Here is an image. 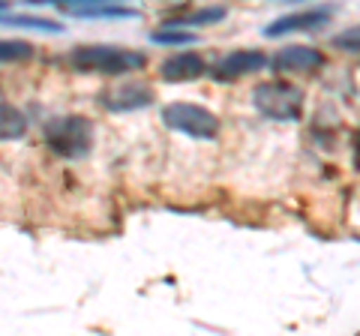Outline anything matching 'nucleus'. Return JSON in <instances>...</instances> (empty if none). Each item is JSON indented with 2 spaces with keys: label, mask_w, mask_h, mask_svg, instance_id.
<instances>
[{
  "label": "nucleus",
  "mask_w": 360,
  "mask_h": 336,
  "mask_svg": "<svg viewBox=\"0 0 360 336\" xmlns=\"http://www.w3.org/2000/svg\"><path fill=\"white\" fill-rule=\"evenodd\" d=\"M70 63L78 72H105V75H120L141 70L144 54L141 51H127L117 46H78L70 51Z\"/></svg>",
  "instance_id": "nucleus-1"
},
{
  "label": "nucleus",
  "mask_w": 360,
  "mask_h": 336,
  "mask_svg": "<svg viewBox=\"0 0 360 336\" xmlns=\"http://www.w3.org/2000/svg\"><path fill=\"white\" fill-rule=\"evenodd\" d=\"M45 141L54 153L66 156V160H78L94 148V123L82 115H63L54 117L45 127Z\"/></svg>",
  "instance_id": "nucleus-2"
},
{
  "label": "nucleus",
  "mask_w": 360,
  "mask_h": 336,
  "mask_svg": "<svg viewBox=\"0 0 360 336\" xmlns=\"http://www.w3.org/2000/svg\"><path fill=\"white\" fill-rule=\"evenodd\" d=\"M252 105L258 115L270 120H300L303 115V93L295 84L285 82H262L252 91Z\"/></svg>",
  "instance_id": "nucleus-3"
},
{
  "label": "nucleus",
  "mask_w": 360,
  "mask_h": 336,
  "mask_svg": "<svg viewBox=\"0 0 360 336\" xmlns=\"http://www.w3.org/2000/svg\"><path fill=\"white\" fill-rule=\"evenodd\" d=\"M162 123L174 132H184V136L193 138H217L219 132V120L213 111H207L205 105L195 103H172L162 108Z\"/></svg>",
  "instance_id": "nucleus-4"
},
{
  "label": "nucleus",
  "mask_w": 360,
  "mask_h": 336,
  "mask_svg": "<svg viewBox=\"0 0 360 336\" xmlns=\"http://www.w3.org/2000/svg\"><path fill=\"white\" fill-rule=\"evenodd\" d=\"M270 66L276 72H315L324 66V54L312 46H285L270 58Z\"/></svg>",
  "instance_id": "nucleus-5"
},
{
  "label": "nucleus",
  "mask_w": 360,
  "mask_h": 336,
  "mask_svg": "<svg viewBox=\"0 0 360 336\" xmlns=\"http://www.w3.org/2000/svg\"><path fill=\"white\" fill-rule=\"evenodd\" d=\"M264 66H267L264 51H231L229 58H222L210 72L217 82H234V78L258 72V70H264Z\"/></svg>",
  "instance_id": "nucleus-6"
},
{
  "label": "nucleus",
  "mask_w": 360,
  "mask_h": 336,
  "mask_svg": "<svg viewBox=\"0 0 360 336\" xmlns=\"http://www.w3.org/2000/svg\"><path fill=\"white\" fill-rule=\"evenodd\" d=\"M150 103H153V93H150V84H144V82H129V84L111 87L103 96V105L108 111H135V108H144Z\"/></svg>",
  "instance_id": "nucleus-7"
},
{
  "label": "nucleus",
  "mask_w": 360,
  "mask_h": 336,
  "mask_svg": "<svg viewBox=\"0 0 360 336\" xmlns=\"http://www.w3.org/2000/svg\"><path fill=\"white\" fill-rule=\"evenodd\" d=\"M330 18V9H307V13H295V15H285V18H276L274 25L264 27V37H285V33H297V30H319L321 25H328Z\"/></svg>",
  "instance_id": "nucleus-8"
},
{
  "label": "nucleus",
  "mask_w": 360,
  "mask_h": 336,
  "mask_svg": "<svg viewBox=\"0 0 360 336\" xmlns=\"http://www.w3.org/2000/svg\"><path fill=\"white\" fill-rule=\"evenodd\" d=\"M205 58L195 51H180V54H172L168 60H162L160 66V75L165 82H195V78L205 75Z\"/></svg>",
  "instance_id": "nucleus-9"
},
{
  "label": "nucleus",
  "mask_w": 360,
  "mask_h": 336,
  "mask_svg": "<svg viewBox=\"0 0 360 336\" xmlns=\"http://www.w3.org/2000/svg\"><path fill=\"white\" fill-rule=\"evenodd\" d=\"M66 13L75 18H135L132 6H117V4H90V6H66Z\"/></svg>",
  "instance_id": "nucleus-10"
},
{
  "label": "nucleus",
  "mask_w": 360,
  "mask_h": 336,
  "mask_svg": "<svg viewBox=\"0 0 360 336\" xmlns=\"http://www.w3.org/2000/svg\"><path fill=\"white\" fill-rule=\"evenodd\" d=\"M25 132H27V117L21 115L15 105H9L0 99V141L21 138Z\"/></svg>",
  "instance_id": "nucleus-11"
},
{
  "label": "nucleus",
  "mask_w": 360,
  "mask_h": 336,
  "mask_svg": "<svg viewBox=\"0 0 360 336\" xmlns=\"http://www.w3.org/2000/svg\"><path fill=\"white\" fill-rule=\"evenodd\" d=\"M0 25H13V27H30V30H45V33H60V21L49 18H33V15H0Z\"/></svg>",
  "instance_id": "nucleus-12"
},
{
  "label": "nucleus",
  "mask_w": 360,
  "mask_h": 336,
  "mask_svg": "<svg viewBox=\"0 0 360 336\" xmlns=\"http://www.w3.org/2000/svg\"><path fill=\"white\" fill-rule=\"evenodd\" d=\"M33 58V46L21 39H0V63H21Z\"/></svg>",
  "instance_id": "nucleus-13"
},
{
  "label": "nucleus",
  "mask_w": 360,
  "mask_h": 336,
  "mask_svg": "<svg viewBox=\"0 0 360 336\" xmlns=\"http://www.w3.org/2000/svg\"><path fill=\"white\" fill-rule=\"evenodd\" d=\"M150 39L156 42V46H193L195 33L184 30V27H177V30H153Z\"/></svg>",
  "instance_id": "nucleus-14"
},
{
  "label": "nucleus",
  "mask_w": 360,
  "mask_h": 336,
  "mask_svg": "<svg viewBox=\"0 0 360 336\" xmlns=\"http://www.w3.org/2000/svg\"><path fill=\"white\" fill-rule=\"evenodd\" d=\"M222 18H225V9H222V6H210V9H201V13L189 15V18H180V21H177V27H180V25L201 27V25H213V21H222Z\"/></svg>",
  "instance_id": "nucleus-15"
},
{
  "label": "nucleus",
  "mask_w": 360,
  "mask_h": 336,
  "mask_svg": "<svg viewBox=\"0 0 360 336\" xmlns=\"http://www.w3.org/2000/svg\"><path fill=\"white\" fill-rule=\"evenodd\" d=\"M357 39H360V30L352 27V30L340 33V37L333 39V46H336V49H342V51H357Z\"/></svg>",
  "instance_id": "nucleus-16"
},
{
  "label": "nucleus",
  "mask_w": 360,
  "mask_h": 336,
  "mask_svg": "<svg viewBox=\"0 0 360 336\" xmlns=\"http://www.w3.org/2000/svg\"><path fill=\"white\" fill-rule=\"evenodd\" d=\"M4 6H6V0H0V9H4Z\"/></svg>",
  "instance_id": "nucleus-17"
},
{
  "label": "nucleus",
  "mask_w": 360,
  "mask_h": 336,
  "mask_svg": "<svg viewBox=\"0 0 360 336\" xmlns=\"http://www.w3.org/2000/svg\"><path fill=\"white\" fill-rule=\"evenodd\" d=\"M0 99H4V93H0Z\"/></svg>",
  "instance_id": "nucleus-18"
}]
</instances>
